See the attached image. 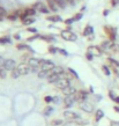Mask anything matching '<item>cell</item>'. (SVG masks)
I'll list each match as a JSON object with an SVG mask.
<instances>
[{
  "mask_svg": "<svg viewBox=\"0 0 119 126\" xmlns=\"http://www.w3.org/2000/svg\"><path fill=\"white\" fill-rule=\"evenodd\" d=\"M103 116H104L103 111H102V110H97V112H96V120H100Z\"/></svg>",
  "mask_w": 119,
  "mask_h": 126,
  "instance_id": "obj_30",
  "label": "cell"
},
{
  "mask_svg": "<svg viewBox=\"0 0 119 126\" xmlns=\"http://www.w3.org/2000/svg\"><path fill=\"white\" fill-rule=\"evenodd\" d=\"M75 99H76V94H73V95H68L65 97V105L66 107H71V105H73V103L75 102Z\"/></svg>",
  "mask_w": 119,
  "mask_h": 126,
  "instance_id": "obj_12",
  "label": "cell"
},
{
  "mask_svg": "<svg viewBox=\"0 0 119 126\" xmlns=\"http://www.w3.org/2000/svg\"><path fill=\"white\" fill-rule=\"evenodd\" d=\"M115 47V44H113V42L112 41H105V42L102 43V47L101 49L103 50V51H111L112 49Z\"/></svg>",
  "mask_w": 119,
  "mask_h": 126,
  "instance_id": "obj_11",
  "label": "cell"
},
{
  "mask_svg": "<svg viewBox=\"0 0 119 126\" xmlns=\"http://www.w3.org/2000/svg\"><path fill=\"white\" fill-rule=\"evenodd\" d=\"M62 39H65V41H69V42H75L77 39V36L74 34L72 30H62L61 34H60Z\"/></svg>",
  "mask_w": 119,
  "mask_h": 126,
  "instance_id": "obj_2",
  "label": "cell"
},
{
  "mask_svg": "<svg viewBox=\"0 0 119 126\" xmlns=\"http://www.w3.org/2000/svg\"><path fill=\"white\" fill-rule=\"evenodd\" d=\"M16 47H17L19 50H29L30 49V47H29L28 45H26V44H17Z\"/></svg>",
  "mask_w": 119,
  "mask_h": 126,
  "instance_id": "obj_29",
  "label": "cell"
},
{
  "mask_svg": "<svg viewBox=\"0 0 119 126\" xmlns=\"http://www.w3.org/2000/svg\"><path fill=\"white\" fill-rule=\"evenodd\" d=\"M51 74V72H46V71H39L38 72V78L44 79V78H49V75Z\"/></svg>",
  "mask_w": 119,
  "mask_h": 126,
  "instance_id": "obj_22",
  "label": "cell"
},
{
  "mask_svg": "<svg viewBox=\"0 0 119 126\" xmlns=\"http://www.w3.org/2000/svg\"><path fill=\"white\" fill-rule=\"evenodd\" d=\"M58 51H59L60 53H62V54H65V56H67V52H66L65 50H62V49H59V50H58Z\"/></svg>",
  "mask_w": 119,
  "mask_h": 126,
  "instance_id": "obj_44",
  "label": "cell"
},
{
  "mask_svg": "<svg viewBox=\"0 0 119 126\" xmlns=\"http://www.w3.org/2000/svg\"><path fill=\"white\" fill-rule=\"evenodd\" d=\"M82 16H83V14L80 12V13H77V14H75V15L73 16V19H74V21H79V20L82 19Z\"/></svg>",
  "mask_w": 119,
  "mask_h": 126,
  "instance_id": "obj_31",
  "label": "cell"
},
{
  "mask_svg": "<svg viewBox=\"0 0 119 126\" xmlns=\"http://www.w3.org/2000/svg\"><path fill=\"white\" fill-rule=\"evenodd\" d=\"M47 7L50 8V11L53 12V13L58 12V9H59V6L56 2V0H47Z\"/></svg>",
  "mask_w": 119,
  "mask_h": 126,
  "instance_id": "obj_13",
  "label": "cell"
},
{
  "mask_svg": "<svg viewBox=\"0 0 119 126\" xmlns=\"http://www.w3.org/2000/svg\"><path fill=\"white\" fill-rule=\"evenodd\" d=\"M68 72H69V73H72V74H73V77L77 78V74H76V73H75V72H74V71H73V69H72V68H68Z\"/></svg>",
  "mask_w": 119,
  "mask_h": 126,
  "instance_id": "obj_42",
  "label": "cell"
},
{
  "mask_svg": "<svg viewBox=\"0 0 119 126\" xmlns=\"http://www.w3.org/2000/svg\"><path fill=\"white\" fill-rule=\"evenodd\" d=\"M52 73H56V74H61L62 75V73H64V69H62V67H60V66H56L52 71H51Z\"/></svg>",
  "mask_w": 119,
  "mask_h": 126,
  "instance_id": "obj_23",
  "label": "cell"
},
{
  "mask_svg": "<svg viewBox=\"0 0 119 126\" xmlns=\"http://www.w3.org/2000/svg\"><path fill=\"white\" fill-rule=\"evenodd\" d=\"M23 24L24 26H30V24H32V23L35 22V19H32V17H28V19H26L24 21H22Z\"/></svg>",
  "mask_w": 119,
  "mask_h": 126,
  "instance_id": "obj_25",
  "label": "cell"
},
{
  "mask_svg": "<svg viewBox=\"0 0 119 126\" xmlns=\"http://www.w3.org/2000/svg\"><path fill=\"white\" fill-rule=\"evenodd\" d=\"M57 51H58V49L53 47V46H50V47H49V52H50V53H56Z\"/></svg>",
  "mask_w": 119,
  "mask_h": 126,
  "instance_id": "obj_36",
  "label": "cell"
},
{
  "mask_svg": "<svg viewBox=\"0 0 119 126\" xmlns=\"http://www.w3.org/2000/svg\"><path fill=\"white\" fill-rule=\"evenodd\" d=\"M46 20H47V21H51V22H61V21H62L61 16H59L58 14L46 16Z\"/></svg>",
  "mask_w": 119,
  "mask_h": 126,
  "instance_id": "obj_15",
  "label": "cell"
},
{
  "mask_svg": "<svg viewBox=\"0 0 119 126\" xmlns=\"http://www.w3.org/2000/svg\"><path fill=\"white\" fill-rule=\"evenodd\" d=\"M32 7L36 9L37 12H39V13H43V14H47L50 11V8L47 7L46 5H44L43 2H36V4H34V6Z\"/></svg>",
  "mask_w": 119,
  "mask_h": 126,
  "instance_id": "obj_4",
  "label": "cell"
},
{
  "mask_svg": "<svg viewBox=\"0 0 119 126\" xmlns=\"http://www.w3.org/2000/svg\"><path fill=\"white\" fill-rule=\"evenodd\" d=\"M86 98H87V93H85V92L76 93V99H77V101L83 102V101H86Z\"/></svg>",
  "mask_w": 119,
  "mask_h": 126,
  "instance_id": "obj_18",
  "label": "cell"
},
{
  "mask_svg": "<svg viewBox=\"0 0 119 126\" xmlns=\"http://www.w3.org/2000/svg\"><path fill=\"white\" fill-rule=\"evenodd\" d=\"M102 69H103V72L105 73V75H110V69L108 68V66H103V67H102Z\"/></svg>",
  "mask_w": 119,
  "mask_h": 126,
  "instance_id": "obj_35",
  "label": "cell"
},
{
  "mask_svg": "<svg viewBox=\"0 0 119 126\" xmlns=\"http://www.w3.org/2000/svg\"><path fill=\"white\" fill-rule=\"evenodd\" d=\"M16 63L15 60H13V59H7V60L5 61V68L7 69V71H13V69L16 68Z\"/></svg>",
  "mask_w": 119,
  "mask_h": 126,
  "instance_id": "obj_10",
  "label": "cell"
},
{
  "mask_svg": "<svg viewBox=\"0 0 119 126\" xmlns=\"http://www.w3.org/2000/svg\"><path fill=\"white\" fill-rule=\"evenodd\" d=\"M115 110H116V111H118V112H119V108H118V107H115Z\"/></svg>",
  "mask_w": 119,
  "mask_h": 126,
  "instance_id": "obj_50",
  "label": "cell"
},
{
  "mask_svg": "<svg viewBox=\"0 0 119 126\" xmlns=\"http://www.w3.org/2000/svg\"><path fill=\"white\" fill-rule=\"evenodd\" d=\"M28 31H29V32H32V34H36V32H37V29H36V28H28Z\"/></svg>",
  "mask_w": 119,
  "mask_h": 126,
  "instance_id": "obj_38",
  "label": "cell"
},
{
  "mask_svg": "<svg viewBox=\"0 0 119 126\" xmlns=\"http://www.w3.org/2000/svg\"><path fill=\"white\" fill-rule=\"evenodd\" d=\"M92 32H94V29L91 26H87L83 30V36H91Z\"/></svg>",
  "mask_w": 119,
  "mask_h": 126,
  "instance_id": "obj_19",
  "label": "cell"
},
{
  "mask_svg": "<svg viewBox=\"0 0 119 126\" xmlns=\"http://www.w3.org/2000/svg\"><path fill=\"white\" fill-rule=\"evenodd\" d=\"M6 77H7V69L5 68V67H0V78L5 79Z\"/></svg>",
  "mask_w": 119,
  "mask_h": 126,
  "instance_id": "obj_24",
  "label": "cell"
},
{
  "mask_svg": "<svg viewBox=\"0 0 119 126\" xmlns=\"http://www.w3.org/2000/svg\"><path fill=\"white\" fill-rule=\"evenodd\" d=\"M103 15L104 16H108L109 15V9H104V11H103Z\"/></svg>",
  "mask_w": 119,
  "mask_h": 126,
  "instance_id": "obj_45",
  "label": "cell"
},
{
  "mask_svg": "<svg viewBox=\"0 0 119 126\" xmlns=\"http://www.w3.org/2000/svg\"><path fill=\"white\" fill-rule=\"evenodd\" d=\"M16 69L17 72L20 73V75H26L31 71V67L29 64H26V63H21L19 65L16 66Z\"/></svg>",
  "mask_w": 119,
  "mask_h": 126,
  "instance_id": "obj_3",
  "label": "cell"
},
{
  "mask_svg": "<svg viewBox=\"0 0 119 126\" xmlns=\"http://www.w3.org/2000/svg\"><path fill=\"white\" fill-rule=\"evenodd\" d=\"M14 37H15V38H16V39H20V35H17V34H16V35H15V36H14Z\"/></svg>",
  "mask_w": 119,
  "mask_h": 126,
  "instance_id": "obj_48",
  "label": "cell"
},
{
  "mask_svg": "<svg viewBox=\"0 0 119 126\" xmlns=\"http://www.w3.org/2000/svg\"><path fill=\"white\" fill-rule=\"evenodd\" d=\"M73 22H75L73 17H69V19L65 20V24H66V26H71V24H72Z\"/></svg>",
  "mask_w": 119,
  "mask_h": 126,
  "instance_id": "obj_33",
  "label": "cell"
},
{
  "mask_svg": "<svg viewBox=\"0 0 119 126\" xmlns=\"http://www.w3.org/2000/svg\"><path fill=\"white\" fill-rule=\"evenodd\" d=\"M88 52L89 53H91L94 57H100V56H102L103 50L101 49V47H98V46H89Z\"/></svg>",
  "mask_w": 119,
  "mask_h": 126,
  "instance_id": "obj_9",
  "label": "cell"
},
{
  "mask_svg": "<svg viewBox=\"0 0 119 126\" xmlns=\"http://www.w3.org/2000/svg\"><path fill=\"white\" fill-rule=\"evenodd\" d=\"M7 19L11 20V21H15V20L20 19V15H19V11H15L13 13H9L7 15Z\"/></svg>",
  "mask_w": 119,
  "mask_h": 126,
  "instance_id": "obj_17",
  "label": "cell"
},
{
  "mask_svg": "<svg viewBox=\"0 0 119 126\" xmlns=\"http://www.w3.org/2000/svg\"><path fill=\"white\" fill-rule=\"evenodd\" d=\"M5 61H6V60H5L4 58L0 57V67H4V66H5Z\"/></svg>",
  "mask_w": 119,
  "mask_h": 126,
  "instance_id": "obj_39",
  "label": "cell"
},
{
  "mask_svg": "<svg viewBox=\"0 0 119 126\" xmlns=\"http://www.w3.org/2000/svg\"><path fill=\"white\" fill-rule=\"evenodd\" d=\"M60 78H61V74H56V73L51 72V74L49 75V78H47V80H49V82H50V83H56V82H57Z\"/></svg>",
  "mask_w": 119,
  "mask_h": 126,
  "instance_id": "obj_14",
  "label": "cell"
},
{
  "mask_svg": "<svg viewBox=\"0 0 119 126\" xmlns=\"http://www.w3.org/2000/svg\"><path fill=\"white\" fill-rule=\"evenodd\" d=\"M62 126H82V125L79 124V123H75V122H68V123L62 124Z\"/></svg>",
  "mask_w": 119,
  "mask_h": 126,
  "instance_id": "obj_28",
  "label": "cell"
},
{
  "mask_svg": "<svg viewBox=\"0 0 119 126\" xmlns=\"http://www.w3.org/2000/svg\"><path fill=\"white\" fill-rule=\"evenodd\" d=\"M111 126H119V122H112Z\"/></svg>",
  "mask_w": 119,
  "mask_h": 126,
  "instance_id": "obj_46",
  "label": "cell"
},
{
  "mask_svg": "<svg viewBox=\"0 0 119 126\" xmlns=\"http://www.w3.org/2000/svg\"><path fill=\"white\" fill-rule=\"evenodd\" d=\"M45 101H46V102H50V101H51V97H45Z\"/></svg>",
  "mask_w": 119,
  "mask_h": 126,
  "instance_id": "obj_47",
  "label": "cell"
},
{
  "mask_svg": "<svg viewBox=\"0 0 119 126\" xmlns=\"http://www.w3.org/2000/svg\"><path fill=\"white\" fill-rule=\"evenodd\" d=\"M12 77L14 78V79H17V78L20 77V73L17 72V69H13V71H12Z\"/></svg>",
  "mask_w": 119,
  "mask_h": 126,
  "instance_id": "obj_32",
  "label": "cell"
},
{
  "mask_svg": "<svg viewBox=\"0 0 119 126\" xmlns=\"http://www.w3.org/2000/svg\"><path fill=\"white\" fill-rule=\"evenodd\" d=\"M24 11H26V13H27V14H28V16H29V17H30V16H34L35 14L37 13V11H36V9H35L34 7H30V8H26Z\"/></svg>",
  "mask_w": 119,
  "mask_h": 126,
  "instance_id": "obj_21",
  "label": "cell"
},
{
  "mask_svg": "<svg viewBox=\"0 0 119 126\" xmlns=\"http://www.w3.org/2000/svg\"><path fill=\"white\" fill-rule=\"evenodd\" d=\"M104 30L106 31V34L109 35L110 41L115 42L116 37H117V29H116V28H113V27H104Z\"/></svg>",
  "mask_w": 119,
  "mask_h": 126,
  "instance_id": "obj_7",
  "label": "cell"
},
{
  "mask_svg": "<svg viewBox=\"0 0 119 126\" xmlns=\"http://www.w3.org/2000/svg\"><path fill=\"white\" fill-rule=\"evenodd\" d=\"M67 1V4L71 5V6H74V4H75V0H66Z\"/></svg>",
  "mask_w": 119,
  "mask_h": 126,
  "instance_id": "obj_41",
  "label": "cell"
},
{
  "mask_svg": "<svg viewBox=\"0 0 119 126\" xmlns=\"http://www.w3.org/2000/svg\"><path fill=\"white\" fill-rule=\"evenodd\" d=\"M115 101H116V102H117V103L119 104V97H116V98H115Z\"/></svg>",
  "mask_w": 119,
  "mask_h": 126,
  "instance_id": "obj_49",
  "label": "cell"
},
{
  "mask_svg": "<svg viewBox=\"0 0 119 126\" xmlns=\"http://www.w3.org/2000/svg\"><path fill=\"white\" fill-rule=\"evenodd\" d=\"M7 15L8 14H7V12H6V9L0 6V20L2 19V17H5V16H7Z\"/></svg>",
  "mask_w": 119,
  "mask_h": 126,
  "instance_id": "obj_27",
  "label": "cell"
},
{
  "mask_svg": "<svg viewBox=\"0 0 119 126\" xmlns=\"http://www.w3.org/2000/svg\"><path fill=\"white\" fill-rule=\"evenodd\" d=\"M56 67L52 61H49V60H43L42 64H41V69L39 71H46V72H51L52 69Z\"/></svg>",
  "mask_w": 119,
  "mask_h": 126,
  "instance_id": "obj_5",
  "label": "cell"
},
{
  "mask_svg": "<svg viewBox=\"0 0 119 126\" xmlns=\"http://www.w3.org/2000/svg\"><path fill=\"white\" fill-rule=\"evenodd\" d=\"M56 2L58 4V6H59V8H60V9H65L66 6L68 5L66 0H56Z\"/></svg>",
  "mask_w": 119,
  "mask_h": 126,
  "instance_id": "obj_20",
  "label": "cell"
},
{
  "mask_svg": "<svg viewBox=\"0 0 119 126\" xmlns=\"http://www.w3.org/2000/svg\"><path fill=\"white\" fill-rule=\"evenodd\" d=\"M62 93H64L66 96H68V95H73V94H76L77 92L75 90V88H73L72 86H68L67 88L62 89Z\"/></svg>",
  "mask_w": 119,
  "mask_h": 126,
  "instance_id": "obj_16",
  "label": "cell"
},
{
  "mask_svg": "<svg viewBox=\"0 0 119 126\" xmlns=\"http://www.w3.org/2000/svg\"><path fill=\"white\" fill-rule=\"evenodd\" d=\"M119 5V0H111V6L112 7H116Z\"/></svg>",
  "mask_w": 119,
  "mask_h": 126,
  "instance_id": "obj_37",
  "label": "cell"
},
{
  "mask_svg": "<svg viewBox=\"0 0 119 126\" xmlns=\"http://www.w3.org/2000/svg\"><path fill=\"white\" fill-rule=\"evenodd\" d=\"M11 42V37L5 36V37H0V44H7Z\"/></svg>",
  "mask_w": 119,
  "mask_h": 126,
  "instance_id": "obj_26",
  "label": "cell"
},
{
  "mask_svg": "<svg viewBox=\"0 0 119 126\" xmlns=\"http://www.w3.org/2000/svg\"><path fill=\"white\" fill-rule=\"evenodd\" d=\"M64 117H65L67 120L79 123V124H81V125L85 124V123H87L86 120H83V119L81 118L80 116H77L75 112H73V111H65V112H64Z\"/></svg>",
  "mask_w": 119,
  "mask_h": 126,
  "instance_id": "obj_1",
  "label": "cell"
},
{
  "mask_svg": "<svg viewBox=\"0 0 119 126\" xmlns=\"http://www.w3.org/2000/svg\"><path fill=\"white\" fill-rule=\"evenodd\" d=\"M80 109L81 110L86 111V112H92L94 110V107H92V104L88 101H83V102H81L80 103Z\"/></svg>",
  "mask_w": 119,
  "mask_h": 126,
  "instance_id": "obj_8",
  "label": "cell"
},
{
  "mask_svg": "<svg viewBox=\"0 0 119 126\" xmlns=\"http://www.w3.org/2000/svg\"><path fill=\"white\" fill-rule=\"evenodd\" d=\"M52 125H61V120H53Z\"/></svg>",
  "mask_w": 119,
  "mask_h": 126,
  "instance_id": "obj_40",
  "label": "cell"
},
{
  "mask_svg": "<svg viewBox=\"0 0 119 126\" xmlns=\"http://www.w3.org/2000/svg\"><path fill=\"white\" fill-rule=\"evenodd\" d=\"M54 84H56V87L59 88V89H61V90L62 89H65V88H67L68 86H71L68 79H67V78H62V77L60 78V79H59Z\"/></svg>",
  "mask_w": 119,
  "mask_h": 126,
  "instance_id": "obj_6",
  "label": "cell"
},
{
  "mask_svg": "<svg viewBox=\"0 0 119 126\" xmlns=\"http://www.w3.org/2000/svg\"><path fill=\"white\" fill-rule=\"evenodd\" d=\"M109 61L111 63L112 65H115L116 67H118V66H119V63H118V61H117V60H115L113 58H109Z\"/></svg>",
  "mask_w": 119,
  "mask_h": 126,
  "instance_id": "obj_34",
  "label": "cell"
},
{
  "mask_svg": "<svg viewBox=\"0 0 119 126\" xmlns=\"http://www.w3.org/2000/svg\"><path fill=\"white\" fill-rule=\"evenodd\" d=\"M86 56H87V58H88V60H91L92 57H94V56H92L91 53H89V52H87V54H86Z\"/></svg>",
  "mask_w": 119,
  "mask_h": 126,
  "instance_id": "obj_43",
  "label": "cell"
}]
</instances>
